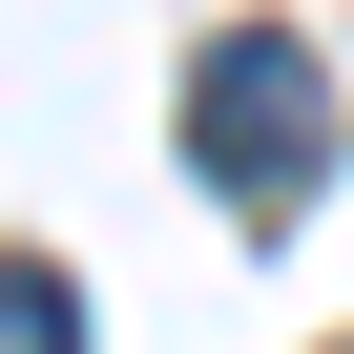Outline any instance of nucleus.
<instances>
[{"instance_id":"nucleus-1","label":"nucleus","mask_w":354,"mask_h":354,"mask_svg":"<svg viewBox=\"0 0 354 354\" xmlns=\"http://www.w3.org/2000/svg\"><path fill=\"white\" fill-rule=\"evenodd\" d=\"M188 167L230 209H313V167H333V63L292 42V21H230L209 63H188Z\"/></svg>"},{"instance_id":"nucleus-2","label":"nucleus","mask_w":354,"mask_h":354,"mask_svg":"<svg viewBox=\"0 0 354 354\" xmlns=\"http://www.w3.org/2000/svg\"><path fill=\"white\" fill-rule=\"evenodd\" d=\"M0 354H84V292H63L42 250H0Z\"/></svg>"}]
</instances>
